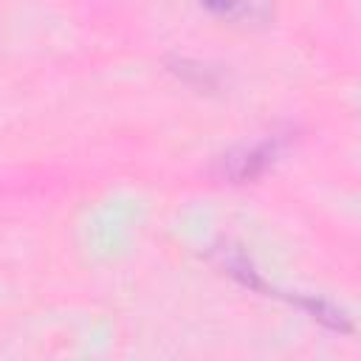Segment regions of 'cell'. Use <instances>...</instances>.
Segmentation results:
<instances>
[{
	"label": "cell",
	"mask_w": 361,
	"mask_h": 361,
	"mask_svg": "<svg viewBox=\"0 0 361 361\" xmlns=\"http://www.w3.org/2000/svg\"><path fill=\"white\" fill-rule=\"evenodd\" d=\"M206 6H212V8H226V6H231L234 0H203Z\"/></svg>",
	"instance_id": "cell-2"
},
{
	"label": "cell",
	"mask_w": 361,
	"mask_h": 361,
	"mask_svg": "<svg viewBox=\"0 0 361 361\" xmlns=\"http://www.w3.org/2000/svg\"><path fill=\"white\" fill-rule=\"evenodd\" d=\"M274 149H276V144L274 141H265V144H259V147H254V149H248L245 152V158H228V172L234 175V178H251L254 172H259L265 164H268V158L274 155Z\"/></svg>",
	"instance_id": "cell-1"
}]
</instances>
